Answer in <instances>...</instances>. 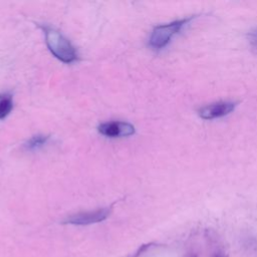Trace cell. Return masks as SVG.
<instances>
[{
  "instance_id": "obj_4",
  "label": "cell",
  "mask_w": 257,
  "mask_h": 257,
  "mask_svg": "<svg viewBox=\"0 0 257 257\" xmlns=\"http://www.w3.org/2000/svg\"><path fill=\"white\" fill-rule=\"evenodd\" d=\"M110 213L109 208H102L97 209L94 211H88V212H81L74 215H71L67 217L64 220V223L66 224H72V225H89L94 224L103 221L107 218V216Z\"/></svg>"
},
{
  "instance_id": "obj_8",
  "label": "cell",
  "mask_w": 257,
  "mask_h": 257,
  "mask_svg": "<svg viewBox=\"0 0 257 257\" xmlns=\"http://www.w3.org/2000/svg\"><path fill=\"white\" fill-rule=\"evenodd\" d=\"M249 40L251 44L257 48V27L249 33Z\"/></svg>"
},
{
  "instance_id": "obj_6",
  "label": "cell",
  "mask_w": 257,
  "mask_h": 257,
  "mask_svg": "<svg viewBox=\"0 0 257 257\" xmlns=\"http://www.w3.org/2000/svg\"><path fill=\"white\" fill-rule=\"evenodd\" d=\"M13 108V98L9 93L0 94V119L5 118Z\"/></svg>"
},
{
  "instance_id": "obj_7",
  "label": "cell",
  "mask_w": 257,
  "mask_h": 257,
  "mask_svg": "<svg viewBox=\"0 0 257 257\" xmlns=\"http://www.w3.org/2000/svg\"><path fill=\"white\" fill-rule=\"evenodd\" d=\"M49 140V136H46V135H36V136H33L31 137L25 144V148L29 151H32V150H36V149H39L41 147H43L47 141Z\"/></svg>"
},
{
  "instance_id": "obj_5",
  "label": "cell",
  "mask_w": 257,
  "mask_h": 257,
  "mask_svg": "<svg viewBox=\"0 0 257 257\" xmlns=\"http://www.w3.org/2000/svg\"><path fill=\"white\" fill-rule=\"evenodd\" d=\"M98 132L107 138H121L134 135L135 126L125 121H107L98 125Z\"/></svg>"
},
{
  "instance_id": "obj_3",
  "label": "cell",
  "mask_w": 257,
  "mask_h": 257,
  "mask_svg": "<svg viewBox=\"0 0 257 257\" xmlns=\"http://www.w3.org/2000/svg\"><path fill=\"white\" fill-rule=\"evenodd\" d=\"M236 105L237 103L233 101H217L201 107L198 113L203 119L220 118L230 114L235 109Z\"/></svg>"
},
{
  "instance_id": "obj_9",
  "label": "cell",
  "mask_w": 257,
  "mask_h": 257,
  "mask_svg": "<svg viewBox=\"0 0 257 257\" xmlns=\"http://www.w3.org/2000/svg\"><path fill=\"white\" fill-rule=\"evenodd\" d=\"M217 257H223V256H221V255H218V256H217Z\"/></svg>"
},
{
  "instance_id": "obj_2",
  "label": "cell",
  "mask_w": 257,
  "mask_h": 257,
  "mask_svg": "<svg viewBox=\"0 0 257 257\" xmlns=\"http://www.w3.org/2000/svg\"><path fill=\"white\" fill-rule=\"evenodd\" d=\"M195 16L186 17L180 20H176L167 24H162L156 26L149 38V45L156 50H160L166 47L172 38L178 34L184 26H186L190 21H192Z\"/></svg>"
},
{
  "instance_id": "obj_1",
  "label": "cell",
  "mask_w": 257,
  "mask_h": 257,
  "mask_svg": "<svg viewBox=\"0 0 257 257\" xmlns=\"http://www.w3.org/2000/svg\"><path fill=\"white\" fill-rule=\"evenodd\" d=\"M45 34V42L50 52L60 61L71 63L78 57L77 52L71 42L58 30L49 26L42 27Z\"/></svg>"
}]
</instances>
